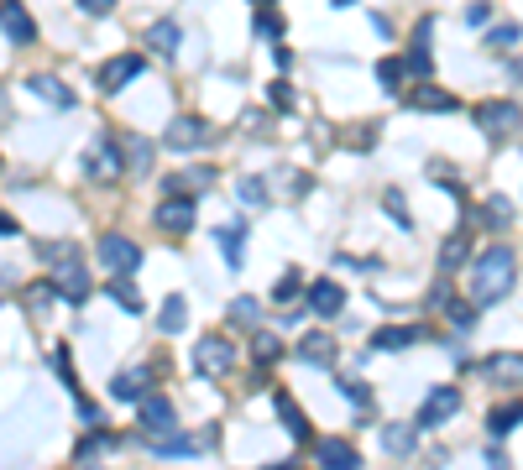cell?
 Wrapping results in <instances>:
<instances>
[{
    "mask_svg": "<svg viewBox=\"0 0 523 470\" xmlns=\"http://www.w3.org/2000/svg\"><path fill=\"white\" fill-rule=\"evenodd\" d=\"M121 152H126V162H131V173H136V178H147V173H152V141H147V136H131V131H126Z\"/></svg>",
    "mask_w": 523,
    "mask_h": 470,
    "instance_id": "cell-24",
    "label": "cell"
},
{
    "mask_svg": "<svg viewBox=\"0 0 523 470\" xmlns=\"http://www.w3.org/2000/svg\"><path fill=\"white\" fill-rule=\"evenodd\" d=\"M403 74H408V63H403V58H382V63H377V84L388 89V94L403 89Z\"/></svg>",
    "mask_w": 523,
    "mask_h": 470,
    "instance_id": "cell-31",
    "label": "cell"
},
{
    "mask_svg": "<svg viewBox=\"0 0 523 470\" xmlns=\"http://www.w3.org/2000/svg\"><path fill=\"white\" fill-rule=\"evenodd\" d=\"M382 450L388 455H414L419 450V418L414 423H388V429H382Z\"/></svg>",
    "mask_w": 523,
    "mask_h": 470,
    "instance_id": "cell-19",
    "label": "cell"
},
{
    "mask_svg": "<svg viewBox=\"0 0 523 470\" xmlns=\"http://www.w3.org/2000/svg\"><path fill=\"white\" fill-rule=\"evenodd\" d=\"M252 356H257L262 366H272V361L283 356V340H278V335H252Z\"/></svg>",
    "mask_w": 523,
    "mask_h": 470,
    "instance_id": "cell-35",
    "label": "cell"
},
{
    "mask_svg": "<svg viewBox=\"0 0 523 470\" xmlns=\"http://www.w3.org/2000/svg\"><path fill=\"white\" fill-rule=\"evenodd\" d=\"M299 361H309V366H335V340L314 329V335L299 340Z\"/></svg>",
    "mask_w": 523,
    "mask_h": 470,
    "instance_id": "cell-22",
    "label": "cell"
},
{
    "mask_svg": "<svg viewBox=\"0 0 523 470\" xmlns=\"http://www.w3.org/2000/svg\"><path fill=\"white\" fill-rule=\"evenodd\" d=\"M157 225H163L168 235H189L194 230V199L189 194H163V204H157Z\"/></svg>",
    "mask_w": 523,
    "mask_h": 470,
    "instance_id": "cell-11",
    "label": "cell"
},
{
    "mask_svg": "<svg viewBox=\"0 0 523 470\" xmlns=\"http://www.w3.org/2000/svg\"><path fill=\"white\" fill-rule=\"evenodd\" d=\"M450 319H456V324H471V303H450Z\"/></svg>",
    "mask_w": 523,
    "mask_h": 470,
    "instance_id": "cell-46",
    "label": "cell"
},
{
    "mask_svg": "<svg viewBox=\"0 0 523 470\" xmlns=\"http://www.w3.org/2000/svg\"><path fill=\"white\" fill-rule=\"evenodd\" d=\"M184 324H189V303L178 298V293H168V303L157 309V329H163V335H178Z\"/></svg>",
    "mask_w": 523,
    "mask_h": 470,
    "instance_id": "cell-25",
    "label": "cell"
},
{
    "mask_svg": "<svg viewBox=\"0 0 523 470\" xmlns=\"http://www.w3.org/2000/svg\"><path fill=\"white\" fill-rule=\"evenodd\" d=\"M231 366H236V345L225 340V335H204L194 345V371L199 376H225Z\"/></svg>",
    "mask_w": 523,
    "mask_h": 470,
    "instance_id": "cell-5",
    "label": "cell"
},
{
    "mask_svg": "<svg viewBox=\"0 0 523 470\" xmlns=\"http://www.w3.org/2000/svg\"><path fill=\"white\" fill-rule=\"evenodd\" d=\"M262 6H272V0H262Z\"/></svg>",
    "mask_w": 523,
    "mask_h": 470,
    "instance_id": "cell-50",
    "label": "cell"
},
{
    "mask_svg": "<svg viewBox=\"0 0 523 470\" xmlns=\"http://www.w3.org/2000/svg\"><path fill=\"white\" fill-rule=\"evenodd\" d=\"M84 173L95 178V183H116V178L126 173V152H116V141L100 136L95 147L84 152Z\"/></svg>",
    "mask_w": 523,
    "mask_h": 470,
    "instance_id": "cell-6",
    "label": "cell"
},
{
    "mask_svg": "<svg viewBox=\"0 0 523 470\" xmlns=\"http://www.w3.org/2000/svg\"><path fill=\"white\" fill-rule=\"evenodd\" d=\"M0 121H11V105H6V94H0Z\"/></svg>",
    "mask_w": 523,
    "mask_h": 470,
    "instance_id": "cell-48",
    "label": "cell"
},
{
    "mask_svg": "<svg viewBox=\"0 0 523 470\" xmlns=\"http://www.w3.org/2000/svg\"><path fill=\"white\" fill-rule=\"evenodd\" d=\"M314 460L335 470H361V450L351 439H314Z\"/></svg>",
    "mask_w": 523,
    "mask_h": 470,
    "instance_id": "cell-15",
    "label": "cell"
},
{
    "mask_svg": "<svg viewBox=\"0 0 523 470\" xmlns=\"http://www.w3.org/2000/svg\"><path fill=\"white\" fill-rule=\"evenodd\" d=\"M309 309L320 314V319H335L340 309H346V288H340L335 277H320V282H309Z\"/></svg>",
    "mask_w": 523,
    "mask_h": 470,
    "instance_id": "cell-14",
    "label": "cell"
},
{
    "mask_svg": "<svg viewBox=\"0 0 523 470\" xmlns=\"http://www.w3.org/2000/svg\"><path fill=\"white\" fill-rule=\"evenodd\" d=\"M335 6H351V0H335Z\"/></svg>",
    "mask_w": 523,
    "mask_h": 470,
    "instance_id": "cell-49",
    "label": "cell"
},
{
    "mask_svg": "<svg viewBox=\"0 0 523 470\" xmlns=\"http://www.w3.org/2000/svg\"><path fill=\"white\" fill-rule=\"evenodd\" d=\"M408 68H414V74H429V21H419V32H414V47H408Z\"/></svg>",
    "mask_w": 523,
    "mask_h": 470,
    "instance_id": "cell-30",
    "label": "cell"
},
{
    "mask_svg": "<svg viewBox=\"0 0 523 470\" xmlns=\"http://www.w3.org/2000/svg\"><path fill=\"white\" fill-rule=\"evenodd\" d=\"M48 267H53V282H58V298L79 309V303L89 298V267H84V256H79L74 246L53 241V246H48Z\"/></svg>",
    "mask_w": 523,
    "mask_h": 470,
    "instance_id": "cell-2",
    "label": "cell"
},
{
    "mask_svg": "<svg viewBox=\"0 0 523 470\" xmlns=\"http://www.w3.org/2000/svg\"><path fill=\"white\" fill-rule=\"evenodd\" d=\"M335 387H340V392H346V397H351V403H356V408H367V403H372V392H367V387H361V376H335Z\"/></svg>",
    "mask_w": 523,
    "mask_h": 470,
    "instance_id": "cell-37",
    "label": "cell"
},
{
    "mask_svg": "<svg viewBox=\"0 0 523 470\" xmlns=\"http://www.w3.org/2000/svg\"><path fill=\"white\" fill-rule=\"evenodd\" d=\"M508 42H518V27H497V32L487 37V47H508Z\"/></svg>",
    "mask_w": 523,
    "mask_h": 470,
    "instance_id": "cell-43",
    "label": "cell"
},
{
    "mask_svg": "<svg viewBox=\"0 0 523 470\" xmlns=\"http://www.w3.org/2000/svg\"><path fill=\"white\" fill-rule=\"evenodd\" d=\"M27 89L37 94V100L58 105V110H74V94H68V89H63V79H53V74H32V79H27Z\"/></svg>",
    "mask_w": 523,
    "mask_h": 470,
    "instance_id": "cell-21",
    "label": "cell"
},
{
    "mask_svg": "<svg viewBox=\"0 0 523 470\" xmlns=\"http://www.w3.org/2000/svg\"><path fill=\"white\" fill-rule=\"evenodd\" d=\"M236 194L252 204V209H262V204H267V183H262V178H241V183H236Z\"/></svg>",
    "mask_w": 523,
    "mask_h": 470,
    "instance_id": "cell-38",
    "label": "cell"
},
{
    "mask_svg": "<svg viewBox=\"0 0 523 470\" xmlns=\"http://www.w3.org/2000/svg\"><path fill=\"white\" fill-rule=\"evenodd\" d=\"M518 126H523V110H518L513 100H487V105H476V131H482L487 141H508Z\"/></svg>",
    "mask_w": 523,
    "mask_h": 470,
    "instance_id": "cell-3",
    "label": "cell"
},
{
    "mask_svg": "<svg viewBox=\"0 0 523 470\" xmlns=\"http://www.w3.org/2000/svg\"><path fill=\"white\" fill-rule=\"evenodd\" d=\"M147 392H152V366L116 371V382H110V397H116V403H142Z\"/></svg>",
    "mask_w": 523,
    "mask_h": 470,
    "instance_id": "cell-13",
    "label": "cell"
},
{
    "mask_svg": "<svg viewBox=\"0 0 523 470\" xmlns=\"http://www.w3.org/2000/svg\"><path fill=\"white\" fill-rule=\"evenodd\" d=\"M210 183H215L210 168H184V173H173V178L163 183V194H189V199H194L199 188H210Z\"/></svg>",
    "mask_w": 523,
    "mask_h": 470,
    "instance_id": "cell-23",
    "label": "cell"
},
{
    "mask_svg": "<svg viewBox=\"0 0 523 470\" xmlns=\"http://www.w3.org/2000/svg\"><path fill=\"white\" fill-rule=\"evenodd\" d=\"M482 371L492 376V382H503V387H523V356L518 350H497V356L482 361Z\"/></svg>",
    "mask_w": 523,
    "mask_h": 470,
    "instance_id": "cell-17",
    "label": "cell"
},
{
    "mask_svg": "<svg viewBox=\"0 0 523 470\" xmlns=\"http://www.w3.org/2000/svg\"><path fill=\"white\" fill-rule=\"evenodd\" d=\"M152 450L163 455V460H168V455H194V450H199V439H178V434H163V439H152Z\"/></svg>",
    "mask_w": 523,
    "mask_h": 470,
    "instance_id": "cell-34",
    "label": "cell"
},
{
    "mask_svg": "<svg viewBox=\"0 0 523 470\" xmlns=\"http://www.w3.org/2000/svg\"><path fill=\"white\" fill-rule=\"evenodd\" d=\"M0 235H16V220L11 215H0Z\"/></svg>",
    "mask_w": 523,
    "mask_h": 470,
    "instance_id": "cell-47",
    "label": "cell"
},
{
    "mask_svg": "<svg viewBox=\"0 0 523 470\" xmlns=\"http://www.w3.org/2000/svg\"><path fill=\"white\" fill-rule=\"evenodd\" d=\"M482 225H487V230H508V225H513V204H508L503 194H492V199L482 204Z\"/></svg>",
    "mask_w": 523,
    "mask_h": 470,
    "instance_id": "cell-29",
    "label": "cell"
},
{
    "mask_svg": "<svg viewBox=\"0 0 523 470\" xmlns=\"http://www.w3.org/2000/svg\"><path fill=\"white\" fill-rule=\"evenodd\" d=\"M299 293H304V277H299V272H283V277H278V288H272V303L293 309V303H299Z\"/></svg>",
    "mask_w": 523,
    "mask_h": 470,
    "instance_id": "cell-32",
    "label": "cell"
},
{
    "mask_svg": "<svg viewBox=\"0 0 523 470\" xmlns=\"http://www.w3.org/2000/svg\"><path fill=\"white\" fill-rule=\"evenodd\" d=\"M403 105H408V110L445 115V110H456V94H445V89H435V84H419V89H408V94H403Z\"/></svg>",
    "mask_w": 523,
    "mask_h": 470,
    "instance_id": "cell-18",
    "label": "cell"
},
{
    "mask_svg": "<svg viewBox=\"0 0 523 470\" xmlns=\"http://www.w3.org/2000/svg\"><path fill=\"white\" fill-rule=\"evenodd\" d=\"M204 141H210V121H199V115H178L168 126V147L173 152H199Z\"/></svg>",
    "mask_w": 523,
    "mask_h": 470,
    "instance_id": "cell-12",
    "label": "cell"
},
{
    "mask_svg": "<svg viewBox=\"0 0 523 470\" xmlns=\"http://www.w3.org/2000/svg\"><path fill=\"white\" fill-rule=\"evenodd\" d=\"M272 408H278V418H283V429L293 434V444H314V434H309V418H304V408L293 403L288 392H272Z\"/></svg>",
    "mask_w": 523,
    "mask_h": 470,
    "instance_id": "cell-16",
    "label": "cell"
},
{
    "mask_svg": "<svg viewBox=\"0 0 523 470\" xmlns=\"http://www.w3.org/2000/svg\"><path fill=\"white\" fill-rule=\"evenodd\" d=\"M518 418H523V408H518V403H508V408H492V418H487V429H492L497 439H503L508 429H518Z\"/></svg>",
    "mask_w": 523,
    "mask_h": 470,
    "instance_id": "cell-33",
    "label": "cell"
},
{
    "mask_svg": "<svg viewBox=\"0 0 523 470\" xmlns=\"http://www.w3.org/2000/svg\"><path fill=\"white\" fill-rule=\"evenodd\" d=\"M382 204H388V215L408 230V225H414V215H408V204H403V194H398V188H388V194H382Z\"/></svg>",
    "mask_w": 523,
    "mask_h": 470,
    "instance_id": "cell-39",
    "label": "cell"
},
{
    "mask_svg": "<svg viewBox=\"0 0 523 470\" xmlns=\"http://www.w3.org/2000/svg\"><path fill=\"white\" fill-rule=\"evenodd\" d=\"M142 68H147L142 53H121V58H110V63L100 68V89H105V94H121L131 79H142Z\"/></svg>",
    "mask_w": 523,
    "mask_h": 470,
    "instance_id": "cell-10",
    "label": "cell"
},
{
    "mask_svg": "<svg viewBox=\"0 0 523 470\" xmlns=\"http://www.w3.org/2000/svg\"><path fill=\"white\" fill-rule=\"evenodd\" d=\"M147 47H152V53H163V58H173L178 53V21H152V27H147Z\"/></svg>",
    "mask_w": 523,
    "mask_h": 470,
    "instance_id": "cell-26",
    "label": "cell"
},
{
    "mask_svg": "<svg viewBox=\"0 0 523 470\" xmlns=\"http://www.w3.org/2000/svg\"><path fill=\"white\" fill-rule=\"evenodd\" d=\"M241 235H246V220H236V225H220V230H215V241L225 246V267H231V272L241 267Z\"/></svg>",
    "mask_w": 523,
    "mask_h": 470,
    "instance_id": "cell-27",
    "label": "cell"
},
{
    "mask_svg": "<svg viewBox=\"0 0 523 470\" xmlns=\"http://www.w3.org/2000/svg\"><path fill=\"white\" fill-rule=\"evenodd\" d=\"M0 32H6L16 47H32L37 42V21L21 0H0Z\"/></svg>",
    "mask_w": 523,
    "mask_h": 470,
    "instance_id": "cell-9",
    "label": "cell"
},
{
    "mask_svg": "<svg viewBox=\"0 0 523 470\" xmlns=\"http://www.w3.org/2000/svg\"><path fill=\"white\" fill-rule=\"evenodd\" d=\"M461 413V387H435L419 403V429H440L445 418H456Z\"/></svg>",
    "mask_w": 523,
    "mask_h": 470,
    "instance_id": "cell-8",
    "label": "cell"
},
{
    "mask_svg": "<svg viewBox=\"0 0 523 470\" xmlns=\"http://www.w3.org/2000/svg\"><path fill=\"white\" fill-rule=\"evenodd\" d=\"M461 262H466V235H450V241L440 246V267H445V272H456Z\"/></svg>",
    "mask_w": 523,
    "mask_h": 470,
    "instance_id": "cell-36",
    "label": "cell"
},
{
    "mask_svg": "<svg viewBox=\"0 0 523 470\" xmlns=\"http://www.w3.org/2000/svg\"><path fill=\"white\" fill-rule=\"evenodd\" d=\"M231 314H236V319H257V298H236Z\"/></svg>",
    "mask_w": 523,
    "mask_h": 470,
    "instance_id": "cell-42",
    "label": "cell"
},
{
    "mask_svg": "<svg viewBox=\"0 0 523 470\" xmlns=\"http://www.w3.org/2000/svg\"><path fill=\"white\" fill-rule=\"evenodd\" d=\"M95 256H100L110 272H126V277L142 267V246H136L131 235H121V230H105L100 241H95Z\"/></svg>",
    "mask_w": 523,
    "mask_h": 470,
    "instance_id": "cell-4",
    "label": "cell"
},
{
    "mask_svg": "<svg viewBox=\"0 0 523 470\" xmlns=\"http://www.w3.org/2000/svg\"><path fill=\"white\" fill-rule=\"evenodd\" d=\"M267 100H272V110H293V105H299V100H293V84H288V79H278V84H272V94H267Z\"/></svg>",
    "mask_w": 523,
    "mask_h": 470,
    "instance_id": "cell-40",
    "label": "cell"
},
{
    "mask_svg": "<svg viewBox=\"0 0 523 470\" xmlns=\"http://www.w3.org/2000/svg\"><path fill=\"white\" fill-rule=\"evenodd\" d=\"M513 277H518V256L508 246H492L476 256V267H471V298L476 303H503L513 293Z\"/></svg>",
    "mask_w": 523,
    "mask_h": 470,
    "instance_id": "cell-1",
    "label": "cell"
},
{
    "mask_svg": "<svg viewBox=\"0 0 523 470\" xmlns=\"http://www.w3.org/2000/svg\"><path fill=\"white\" fill-rule=\"evenodd\" d=\"M110 298H116L126 314H142V293H136V282H131L126 272H116V277H110Z\"/></svg>",
    "mask_w": 523,
    "mask_h": 470,
    "instance_id": "cell-28",
    "label": "cell"
},
{
    "mask_svg": "<svg viewBox=\"0 0 523 470\" xmlns=\"http://www.w3.org/2000/svg\"><path fill=\"white\" fill-rule=\"evenodd\" d=\"M79 418L89 423V429H95V423H100V408H95V403H84V397H79Z\"/></svg>",
    "mask_w": 523,
    "mask_h": 470,
    "instance_id": "cell-45",
    "label": "cell"
},
{
    "mask_svg": "<svg viewBox=\"0 0 523 470\" xmlns=\"http://www.w3.org/2000/svg\"><path fill=\"white\" fill-rule=\"evenodd\" d=\"M257 32H262V37H278V32H283L278 11H257Z\"/></svg>",
    "mask_w": 523,
    "mask_h": 470,
    "instance_id": "cell-41",
    "label": "cell"
},
{
    "mask_svg": "<svg viewBox=\"0 0 523 470\" xmlns=\"http://www.w3.org/2000/svg\"><path fill=\"white\" fill-rule=\"evenodd\" d=\"M79 6H84L89 16H110V11H116V0H79Z\"/></svg>",
    "mask_w": 523,
    "mask_h": 470,
    "instance_id": "cell-44",
    "label": "cell"
},
{
    "mask_svg": "<svg viewBox=\"0 0 523 470\" xmlns=\"http://www.w3.org/2000/svg\"><path fill=\"white\" fill-rule=\"evenodd\" d=\"M136 423L152 434V439H163V434H173L178 429V413H173V403L163 392H147L142 403H136Z\"/></svg>",
    "mask_w": 523,
    "mask_h": 470,
    "instance_id": "cell-7",
    "label": "cell"
},
{
    "mask_svg": "<svg viewBox=\"0 0 523 470\" xmlns=\"http://www.w3.org/2000/svg\"><path fill=\"white\" fill-rule=\"evenodd\" d=\"M414 340H424L419 324H382L377 335H372V350H408Z\"/></svg>",
    "mask_w": 523,
    "mask_h": 470,
    "instance_id": "cell-20",
    "label": "cell"
}]
</instances>
